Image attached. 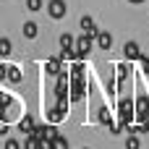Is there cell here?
Listing matches in <instances>:
<instances>
[{
    "label": "cell",
    "instance_id": "1",
    "mask_svg": "<svg viewBox=\"0 0 149 149\" xmlns=\"http://www.w3.org/2000/svg\"><path fill=\"white\" fill-rule=\"evenodd\" d=\"M71 84H68V92H71V102H79V100H84V94H86V81H84V76H79V73H71V79H68Z\"/></svg>",
    "mask_w": 149,
    "mask_h": 149
},
{
    "label": "cell",
    "instance_id": "2",
    "mask_svg": "<svg viewBox=\"0 0 149 149\" xmlns=\"http://www.w3.org/2000/svg\"><path fill=\"white\" fill-rule=\"evenodd\" d=\"M65 110H68V102H65V97H58V105L47 113V118H50V123H60L63 118H65Z\"/></svg>",
    "mask_w": 149,
    "mask_h": 149
},
{
    "label": "cell",
    "instance_id": "3",
    "mask_svg": "<svg viewBox=\"0 0 149 149\" xmlns=\"http://www.w3.org/2000/svg\"><path fill=\"white\" fill-rule=\"evenodd\" d=\"M39 141H52L55 136H58V128H55V123H50V126H34V131H31Z\"/></svg>",
    "mask_w": 149,
    "mask_h": 149
},
{
    "label": "cell",
    "instance_id": "4",
    "mask_svg": "<svg viewBox=\"0 0 149 149\" xmlns=\"http://www.w3.org/2000/svg\"><path fill=\"white\" fill-rule=\"evenodd\" d=\"M92 42H94V39H92V37H86V34L76 39V55H79V60H81V58H86V55L92 52Z\"/></svg>",
    "mask_w": 149,
    "mask_h": 149
},
{
    "label": "cell",
    "instance_id": "5",
    "mask_svg": "<svg viewBox=\"0 0 149 149\" xmlns=\"http://www.w3.org/2000/svg\"><path fill=\"white\" fill-rule=\"evenodd\" d=\"M118 115H120L123 123H128L131 115H134V100H120L118 102Z\"/></svg>",
    "mask_w": 149,
    "mask_h": 149
},
{
    "label": "cell",
    "instance_id": "6",
    "mask_svg": "<svg viewBox=\"0 0 149 149\" xmlns=\"http://www.w3.org/2000/svg\"><path fill=\"white\" fill-rule=\"evenodd\" d=\"M47 13L52 18H63L65 16V0H50L47 3Z\"/></svg>",
    "mask_w": 149,
    "mask_h": 149
},
{
    "label": "cell",
    "instance_id": "7",
    "mask_svg": "<svg viewBox=\"0 0 149 149\" xmlns=\"http://www.w3.org/2000/svg\"><path fill=\"white\" fill-rule=\"evenodd\" d=\"M81 29H84V34H86V37L97 39V31H100V29L94 26V21H92L89 16H84V18H81Z\"/></svg>",
    "mask_w": 149,
    "mask_h": 149
},
{
    "label": "cell",
    "instance_id": "8",
    "mask_svg": "<svg viewBox=\"0 0 149 149\" xmlns=\"http://www.w3.org/2000/svg\"><path fill=\"white\" fill-rule=\"evenodd\" d=\"M134 110H136L139 115H149V100L144 94H139V97L134 100Z\"/></svg>",
    "mask_w": 149,
    "mask_h": 149
},
{
    "label": "cell",
    "instance_id": "9",
    "mask_svg": "<svg viewBox=\"0 0 149 149\" xmlns=\"http://www.w3.org/2000/svg\"><path fill=\"white\" fill-rule=\"evenodd\" d=\"M113 45V34L110 31H97V47L100 50H110Z\"/></svg>",
    "mask_w": 149,
    "mask_h": 149
},
{
    "label": "cell",
    "instance_id": "10",
    "mask_svg": "<svg viewBox=\"0 0 149 149\" xmlns=\"http://www.w3.org/2000/svg\"><path fill=\"white\" fill-rule=\"evenodd\" d=\"M123 55H126L128 60H139V58H141V52H139V45H136V42H126V47H123Z\"/></svg>",
    "mask_w": 149,
    "mask_h": 149
},
{
    "label": "cell",
    "instance_id": "11",
    "mask_svg": "<svg viewBox=\"0 0 149 149\" xmlns=\"http://www.w3.org/2000/svg\"><path fill=\"white\" fill-rule=\"evenodd\" d=\"M21 79H24L21 68H16V65H8V81H10V84H21Z\"/></svg>",
    "mask_w": 149,
    "mask_h": 149
},
{
    "label": "cell",
    "instance_id": "12",
    "mask_svg": "<svg viewBox=\"0 0 149 149\" xmlns=\"http://www.w3.org/2000/svg\"><path fill=\"white\" fill-rule=\"evenodd\" d=\"M21 147H24V149H42V141H39L34 134H26V141H24Z\"/></svg>",
    "mask_w": 149,
    "mask_h": 149
},
{
    "label": "cell",
    "instance_id": "13",
    "mask_svg": "<svg viewBox=\"0 0 149 149\" xmlns=\"http://www.w3.org/2000/svg\"><path fill=\"white\" fill-rule=\"evenodd\" d=\"M45 71H47L50 76H58V73H60V55H58V58H52V60L45 65Z\"/></svg>",
    "mask_w": 149,
    "mask_h": 149
},
{
    "label": "cell",
    "instance_id": "14",
    "mask_svg": "<svg viewBox=\"0 0 149 149\" xmlns=\"http://www.w3.org/2000/svg\"><path fill=\"white\" fill-rule=\"evenodd\" d=\"M24 37H26V39H34V37H37V24H34V21H26V24H24Z\"/></svg>",
    "mask_w": 149,
    "mask_h": 149
},
{
    "label": "cell",
    "instance_id": "15",
    "mask_svg": "<svg viewBox=\"0 0 149 149\" xmlns=\"http://www.w3.org/2000/svg\"><path fill=\"white\" fill-rule=\"evenodd\" d=\"M18 128H21L24 134H31V131H34V120H31V115H26V118H21V123H18Z\"/></svg>",
    "mask_w": 149,
    "mask_h": 149
},
{
    "label": "cell",
    "instance_id": "16",
    "mask_svg": "<svg viewBox=\"0 0 149 149\" xmlns=\"http://www.w3.org/2000/svg\"><path fill=\"white\" fill-rule=\"evenodd\" d=\"M50 149H68V141H65V136H55L52 141H50Z\"/></svg>",
    "mask_w": 149,
    "mask_h": 149
},
{
    "label": "cell",
    "instance_id": "17",
    "mask_svg": "<svg viewBox=\"0 0 149 149\" xmlns=\"http://www.w3.org/2000/svg\"><path fill=\"white\" fill-rule=\"evenodd\" d=\"M10 52H13V45H10V39H5V37H3V39H0V55H3V58H8Z\"/></svg>",
    "mask_w": 149,
    "mask_h": 149
},
{
    "label": "cell",
    "instance_id": "18",
    "mask_svg": "<svg viewBox=\"0 0 149 149\" xmlns=\"http://www.w3.org/2000/svg\"><path fill=\"white\" fill-rule=\"evenodd\" d=\"M126 149H141V139H139V134H131V136H128Z\"/></svg>",
    "mask_w": 149,
    "mask_h": 149
},
{
    "label": "cell",
    "instance_id": "19",
    "mask_svg": "<svg viewBox=\"0 0 149 149\" xmlns=\"http://www.w3.org/2000/svg\"><path fill=\"white\" fill-rule=\"evenodd\" d=\"M128 73H131V65H128V63H120V65H118V81H126Z\"/></svg>",
    "mask_w": 149,
    "mask_h": 149
},
{
    "label": "cell",
    "instance_id": "20",
    "mask_svg": "<svg viewBox=\"0 0 149 149\" xmlns=\"http://www.w3.org/2000/svg\"><path fill=\"white\" fill-rule=\"evenodd\" d=\"M73 45H76V42H73L71 34H63V37H60V47H63V50H73Z\"/></svg>",
    "mask_w": 149,
    "mask_h": 149
},
{
    "label": "cell",
    "instance_id": "21",
    "mask_svg": "<svg viewBox=\"0 0 149 149\" xmlns=\"http://www.w3.org/2000/svg\"><path fill=\"white\" fill-rule=\"evenodd\" d=\"M42 8V0H26V10H31V13H37Z\"/></svg>",
    "mask_w": 149,
    "mask_h": 149
},
{
    "label": "cell",
    "instance_id": "22",
    "mask_svg": "<svg viewBox=\"0 0 149 149\" xmlns=\"http://www.w3.org/2000/svg\"><path fill=\"white\" fill-rule=\"evenodd\" d=\"M100 123H107V126L113 123V120H110V110H107V107H102V110H100Z\"/></svg>",
    "mask_w": 149,
    "mask_h": 149
},
{
    "label": "cell",
    "instance_id": "23",
    "mask_svg": "<svg viewBox=\"0 0 149 149\" xmlns=\"http://www.w3.org/2000/svg\"><path fill=\"white\" fill-rule=\"evenodd\" d=\"M3 149H21V141H16V139H5Z\"/></svg>",
    "mask_w": 149,
    "mask_h": 149
},
{
    "label": "cell",
    "instance_id": "24",
    "mask_svg": "<svg viewBox=\"0 0 149 149\" xmlns=\"http://www.w3.org/2000/svg\"><path fill=\"white\" fill-rule=\"evenodd\" d=\"M0 81H8V65H0Z\"/></svg>",
    "mask_w": 149,
    "mask_h": 149
},
{
    "label": "cell",
    "instance_id": "25",
    "mask_svg": "<svg viewBox=\"0 0 149 149\" xmlns=\"http://www.w3.org/2000/svg\"><path fill=\"white\" fill-rule=\"evenodd\" d=\"M5 134H8V126H5V123H0V136H5Z\"/></svg>",
    "mask_w": 149,
    "mask_h": 149
},
{
    "label": "cell",
    "instance_id": "26",
    "mask_svg": "<svg viewBox=\"0 0 149 149\" xmlns=\"http://www.w3.org/2000/svg\"><path fill=\"white\" fill-rule=\"evenodd\" d=\"M128 3H144V0H128Z\"/></svg>",
    "mask_w": 149,
    "mask_h": 149
}]
</instances>
